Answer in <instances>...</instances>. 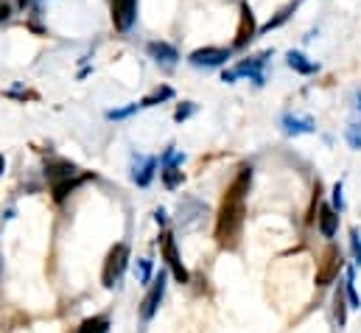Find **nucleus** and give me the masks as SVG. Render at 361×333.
<instances>
[{
  "instance_id": "nucleus-1",
  "label": "nucleus",
  "mask_w": 361,
  "mask_h": 333,
  "mask_svg": "<svg viewBox=\"0 0 361 333\" xmlns=\"http://www.w3.org/2000/svg\"><path fill=\"white\" fill-rule=\"evenodd\" d=\"M252 185V169L244 165L238 177L230 182V188L221 196V207L216 216V244L221 249H235L241 238V227H244V213H247V193Z\"/></svg>"
},
{
  "instance_id": "nucleus-2",
  "label": "nucleus",
  "mask_w": 361,
  "mask_h": 333,
  "mask_svg": "<svg viewBox=\"0 0 361 333\" xmlns=\"http://www.w3.org/2000/svg\"><path fill=\"white\" fill-rule=\"evenodd\" d=\"M344 266V258H342V249L339 246H328L322 255H319V264H316V286H331L339 272Z\"/></svg>"
},
{
  "instance_id": "nucleus-3",
  "label": "nucleus",
  "mask_w": 361,
  "mask_h": 333,
  "mask_svg": "<svg viewBox=\"0 0 361 333\" xmlns=\"http://www.w3.org/2000/svg\"><path fill=\"white\" fill-rule=\"evenodd\" d=\"M127 261H129V246L127 244H118V246L109 249V255L104 261V275H101L107 288H112L120 280V275H124V269H127Z\"/></svg>"
},
{
  "instance_id": "nucleus-4",
  "label": "nucleus",
  "mask_w": 361,
  "mask_h": 333,
  "mask_svg": "<svg viewBox=\"0 0 361 333\" xmlns=\"http://www.w3.org/2000/svg\"><path fill=\"white\" fill-rule=\"evenodd\" d=\"M272 56V51H263V54H258V56H252V59H247V62H241V65H235L232 70H224V76H221V81H227V85H232V81L238 78V76H250L255 85H263V65H266V59Z\"/></svg>"
},
{
  "instance_id": "nucleus-5",
  "label": "nucleus",
  "mask_w": 361,
  "mask_h": 333,
  "mask_svg": "<svg viewBox=\"0 0 361 333\" xmlns=\"http://www.w3.org/2000/svg\"><path fill=\"white\" fill-rule=\"evenodd\" d=\"M255 36H258V23H255V14H252V9H250V3H247V0H241L238 31H235V39H232V48H235V51L247 48Z\"/></svg>"
},
{
  "instance_id": "nucleus-6",
  "label": "nucleus",
  "mask_w": 361,
  "mask_h": 333,
  "mask_svg": "<svg viewBox=\"0 0 361 333\" xmlns=\"http://www.w3.org/2000/svg\"><path fill=\"white\" fill-rule=\"evenodd\" d=\"M230 56H232L230 48H213V45H208V48L193 51V54L188 56V62H190L193 67H219V65H224Z\"/></svg>"
},
{
  "instance_id": "nucleus-7",
  "label": "nucleus",
  "mask_w": 361,
  "mask_h": 333,
  "mask_svg": "<svg viewBox=\"0 0 361 333\" xmlns=\"http://www.w3.org/2000/svg\"><path fill=\"white\" fill-rule=\"evenodd\" d=\"M160 249H163V258H166L168 269L174 272V277H177L179 283H188V269H185L182 261H179V253H177V244H174V235H171V233L160 235Z\"/></svg>"
},
{
  "instance_id": "nucleus-8",
  "label": "nucleus",
  "mask_w": 361,
  "mask_h": 333,
  "mask_svg": "<svg viewBox=\"0 0 361 333\" xmlns=\"http://www.w3.org/2000/svg\"><path fill=\"white\" fill-rule=\"evenodd\" d=\"M138 17V0H112V23L118 31H129Z\"/></svg>"
},
{
  "instance_id": "nucleus-9",
  "label": "nucleus",
  "mask_w": 361,
  "mask_h": 333,
  "mask_svg": "<svg viewBox=\"0 0 361 333\" xmlns=\"http://www.w3.org/2000/svg\"><path fill=\"white\" fill-rule=\"evenodd\" d=\"M163 294H166V272H160V275L154 277V283H151V291H149L146 300H143V308H140L143 319H151V316H154V311L160 308V300H163Z\"/></svg>"
},
{
  "instance_id": "nucleus-10",
  "label": "nucleus",
  "mask_w": 361,
  "mask_h": 333,
  "mask_svg": "<svg viewBox=\"0 0 361 333\" xmlns=\"http://www.w3.org/2000/svg\"><path fill=\"white\" fill-rule=\"evenodd\" d=\"M316 222H319V233H322L325 238H333V235H336L339 216H336V211H333V207H328V204H322V207H319V216H316Z\"/></svg>"
},
{
  "instance_id": "nucleus-11",
  "label": "nucleus",
  "mask_w": 361,
  "mask_h": 333,
  "mask_svg": "<svg viewBox=\"0 0 361 333\" xmlns=\"http://www.w3.org/2000/svg\"><path fill=\"white\" fill-rule=\"evenodd\" d=\"M146 51H149V56H151V59L163 62V65H174V62L179 59L177 48H174V45H168V43H149V45H146Z\"/></svg>"
},
{
  "instance_id": "nucleus-12",
  "label": "nucleus",
  "mask_w": 361,
  "mask_h": 333,
  "mask_svg": "<svg viewBox=\"0 0 361 333\" xmlns=\"http://www.w3.org/2000/svg\"><path fill=\"white\" fill-rule=\"evenodd\" d=\"M280 123H283V132H286V135H305V132H314V120H311V118L283 115V118H280Z\"/></svg>"
},
{
  "instance_id": "nucleus-13",
  "label": "nucleus",
  "mask_w": 361,
  "mask_h": 333,
  "mask_svg": "<svg viewBox=\"0 0 361 333\" xmlns=\"http://www.w3.org/2000/svg\"><path fill=\"white\" fill-rule=\"evenodd\" d=\"M140 160V165L135 162V171H132V180L140 185V188H146L149 182H151V177H154V169H157V160L154 157H138Z\"/></svg>"
},
{
  "instance_id": "nucleus-14",
  "label": "nucleus",
  "mask_w": 361,
  "mask_h": 333,
  "mask_svg": "<svg viewBox=\"0 0 361 333\" xmlns=\"http://www.w3.org/2000/svg\"><path fill=\"white\" fill-rule=\"evenodd\" d=\"M45 174H48V180L59 182V180H67V177L76 174V165L67 162V160H56V162H48V165H45Z\"/></svg>"
},
{
  "instance_id": "nucleus-15",
  "label": "nucleus",
  "mask_w": 361,
  "mask_h": 333,
  "mask_svg": "<svg viewBox=\"0 0 361 333\" xmlns=\"http://www.w3.org/2000/svg\"><path fill=\"white\" fill-rule=\"evenodd\" d=\"M297 6H300V3H297V0H294V3H289L286 9H280V12H277V14H274V17L269 20V23H263V25L258 28V34H269V31L280 28V25H283V23H286V20H289V17H292V14L297 12Z\"/></svg>"
},
{
  "instance_id": "nucleus-16",
  "label": "nucleus",
  "mask_w": 361,
  "mask_h": 333,
  "mask_svg": "<svg viewBox=\"0 0 361 333\" xmlns=\"http://www.w3.org/2000/svg\"><path fill=\"white\" fill-rule=\"evenodd\" d=\"M286 62H289V67H292V70H297V73H303V76H311V73H316V70H319V67H316L314 62H308L300 51H289V54H286Z\"/></svg>"
},
{
  "instance_id": "nucleus-17",
  "label": "nucleus",
  "mask_w": 361,
  "mask_h": 333,
  "mask_svg": "<svg viewBox=\"0 0 361 333\" xmlns=\"http://www.w3.org/2000/svg\"><path fill=\"white\" fill-rule=\"evenodd\" d=\"M85 180H87V177H78V180H70V177H67V180L54 182V199H56V202H65V199H67V193H70V191H76V188L82 185Z\"/></svg>"
},
{
  "instance_id": "nucleus-18",
  "label": "nucleus",
  "mask_w": 361,
  "mask_h": 333,
  "mask_svg": "<svg viewBox=\"0 0 361 333\" xmlns=\"http://www.w3.org/2000/svg\"><path fill=\"white\" fill-rule=\"evenodd\" d=\"M109 327V319L107 316H93V319H85L82 327H78V333H107Z\"/></svg>"
},
{
  "instance_id": "nucleus-19",
  "label": "nucleus",
  "mask_w": 361,
  "mask_h": 333,
  "mask_svg": "<svg viewBox=\"0 0 361 333\" xmlns=\"http://www.w3.org/2000/svg\"><path fill=\"white\" fill-rule=\"evenodd\" d=\"M171 96H174V90H171V87H160L157 93L146 96V98L140 101V107H154V104H160V101H166V98H171Z\"/></svg>"
},
{
  "instance_id": "nucleus-20",
  "label": "nucleus",
  "mask_w": 361,
  "mask_h": 333,
  "mask_svg": "<svg viewBox=\"0 0 361 333\" xmlns=\"http://www.w3.org/2000/svg\"><path fill=\"white\" fill-rule=\"evenodd\" d=\"M333 303H336V319H339V325H344V322H347V305H344V288H342V286H339V291H336Z\"/></svg>"
},
{
  "instance_id": "nucleus-21",
  "label": "nucleus",
  "mask_w": 361,
  "mask_h": 333,
  "mask_svg": "<svg viewBox=\"0 0 361 333\" xmlns=\"http://www.w3.org/2000/svg\"><path fill=\"white\" fill-rule=\"evenodd\" d=\"M163 182H166L168 188H177V185L182 182V171H177V165H168V169L163 171Z\"/></svg>"
},
{
  "instance_id": "nucleus-22",
  "label": "nucleus",
  "mask_w": 361,
  "mask_h": 333,
  "mask_svg": "<svg viewBox=\"0 0 361 333\" xmlns=\"http://www.w3.org/2000/svg\"><path fill=\"white\" fill-rule=\"evenodd\" d=\"M344 291H347V297H350V308H361V300H358V294H355V286H353V272H347Z\"/></svg>"
},
{
  "instance_id": "nucleus-23",
  "label": "nucleus",
  "mask_w": 361,
  "mask_h": 333,
  "mask_svg": "<svg viewBox=\"0 0 361 333\" xmlns=\"http://www.w3.org/2000/svg\"><path fill=\"white\" fill-rule=\"evenodd\" d=\"M347 143L353 149H361V123H350V129H347Z\"/></svg>"
},
{
  "instance_id": "nucleus-24",
  "label": "nucleus",
  "mask_w": 361,
  "mask_h": 333,
  "mask_svg": "<svg viewBox=\"0 0 361 333\" xmlns=\"http://www.w3.org/2000/svg\"><path fill=\"white\" fill-rule=\"evenodd\" d=\"M193 109H196V107H193L190 101H185V104H179V107H177V112H174V120H177V123H182V120H188V118L193 115Z\"/></svg>"
},
{
  "instance_id": "nucleus-25",
  "label": "nucleus",
  "mask_w": 361,
  "mask_h": 333,
  "mask_svg": "<svg viewBox=\"0 0 361 333\" xmlns=\"http://www.w3.org/2000/svg\"><path fill=\"white\" fill-rule=\"evenodd\" d=\"M138 107H140V104H132V107H127V109H112V112H107V118H109V120H120V118H129L132 112H138Z\"/></svg>"
},
{
  "instance_id": "nucleus-26",
  "label": "nucleus",
  "mask_w": 361,
  "mask_h": 333,
  "mask_svg": "<svg viewBox=\"0 0 361 333\" xmlns=\"http://www.w3.org/2000/svg\"><path fill=\"white\" fill-rule=\"evenodd\" d=\"M149 277H151V261H140V264H138V280L146 283Z\"/></svg>"
},
{
  "instance_id": "nucleus-27",
  "label": "nucleus",
  "mask_w": 361,
  "mask_h": 333,
  "mask_svg": "<svg viewBox=\"0 0 361 333\" xmlns=\"http://www.w3.org/2000/svg\"><path fill=\"white\" fill-rule=\"evenodd\" d=\"M333 204L339 207V211L344 207V199H342V182H336V185H333Z\"/></svg>"
},
{
  "instance_id": "nucleus-28",
  "label": "nucleus",
  "mask_w": 361,
  "mask_h": 333,
  "mask_svg": "<svg viewBox=\"0 0 361 333\" xmlns=\"http://www.w3.org/2000/svg\"><path fill=\"white\" fill-rule=\"evenodd\" d=\"M9 14H12V9H9L6 3H0V23H3V20L9 17Z\"/></svg>"
},
{
  "instance_id": "nucleus-29",
  "label": "nucleus",
  "mask_w": 361,
  "mask_h": 333,
  "mask_svg": "<svg viewBox=\"0 0 361 333\" xmlns=\"http://www.w3.org/2000/svg\"><path fill=\"white\" fill-rule=\"evenodd\" d=\"M154 219H157V224H166V211H163V207L154 213Z\"/></svg>"
},
{
  "instance_id": "nucleus-30",
  "label": "nucleus",
  "mask_w": 361,
  "mask_h": 333,
  "mask_svg": "<svg viewBox=\"0 0 361 333\" xmlns=\"http://www.w3.org/2000/svg\"><path fill=\"white\" fill-rule=\"evenodd\" d=\"M355 264H361V244L355 246Z\"/></svg>"
},
{
  "instance_id": "nucleus-31",
  "label": "nucleus",
  "mask_w": 361,
  "mask_h": 333,
  "mask_svg": "<svg viewBox=\"0 0 361 333\" xmlns=\"http://www.w3.org/2000/svg\"><path fill=\"white\" fill-rule=\"evenodd\" d=\"M28 3H31V0H20V6H23V9H25V6H28Z\"/></svg>"
},
{
  "instance_id": "nucleus-32",
  "label": "nucleus",
  "mask_w": 361,
  "mask_h": 333,
  "mask_svg": "<svg viewBox=\"0 0 361 333\" xmlns=\"http://www.w3.org/2000/svg\"><path fill=\"white\" fill-rule=\"evenodd\" d=\"M3 165H6V162H3V157H0V171H3Z\"/></svg>"
},
{
  "instance_id": "nucleus-33",
  "label": "nucleus",
  "mask_w": 361,
  "mask_h": 333,
  "mask_svg": "<svg viewBox=\"0 0 361 333\" xmlns=\"http://www.w3.org/2000/svg\"><path fill=\"white\" fill-rule=\"evenodd\" d=\"M358 109H361V90H358Z\"/></svg>"
}]
</instances>
